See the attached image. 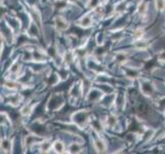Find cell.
Listing matches in <instances>:
<instances>
[{
	"label": "cell",
	"mask_w": 165,
	"mask_h": 154,
	"mask_svg": "<svg viewBox=\"0 0 165 154\" xmlns=\"http://www.w3.org/2000/svg\"><path fill=\"white\" fill-rule=\"evenodd\" d=\"M94 147L97 151H100V152H103V151L106 150V145H105L104 142L100 141V140L94 141Z\"/></svg>",
	"instance_id": "cell-2"
},
{
	"label": "cell",
	"mask_w": 165,
	"mask_h": 154,
	"mask_svg": "<svg viewBox=\"0 0 165 154\" xmlns=\"http://www.w3.org/2000/svg\"><path fill=\"white\" fill-rule=\"evenodd\" d=\"M54 150H56V152H63L64 151V145H63V143L59 142V141H57V142L54 143Z\"/></svg>",
	"instance_id": "cell-3"
},
{
	"label": "cell",
	"mask_w": 165,
	"mask_h": 154,
	"mask_svg": "<svg viewBox=\"0 0 165 154\" xmlns=\"http://www.w3.org/2000/svg\"><path fill=\"white\" fill-rule=\"evenodd\" d=\"M117 59H118V61L122 62V61H124V60H125V56H124V55H120V54H119L118 56H117Z\"/></svg>",
	"instance_id": "cell-11"
},
{
	"label": "cell",
	"mask_w": 165,
	"mask_h": 154,
	"mask_svg": "<svg viewBox=\"0 0 165 154\" xmlns=\"http://www.w3.org/2000/svg\"><path fill=\"white\" fill-rule=\"evenodd\" d=\"M159 58H160V60H162V61H165V52H162Z\"/></svg>",
	"instance_id": "cell-12"
},
{
	"label": "cell",
	"mask_w": 165,
	"mask_h": 154,
	"mask_svg": "<svg viewBox=\"0 0 165 154\" xmlns=\"http://www.w3.org/2000/svg\"><path fill=\"white\" fill-rule=\"evenodd\" d=\"M165 7V2L163 0H158L157 1V8L159 9V10H162V9H164Z\"/></svg>",
	"instance_id": "cell-5"
},
{
	"label": "cell",
	"mask_w": 165,
	"mask_h": 154,
	"mask_svg": "<svg viewBox=\"0 0 165 154\" xmlns=\"http://www.w3.org/2000/svg\"><path fill=\"white\" fill-rule=\"evenodd\" d=\"M142 35H143V31H138V32L135 33V39H138V38L142 37Z\"/></svg>",
	"instance_id": "cell-9"
},
{
	"label": "cell",
	"mask_w": 165,
	"mask_h": 154,
	"mask_svg": "<svg viewBox=\"0 0 165 154\" xmlns=\"http://www.w3.org/2000/svg\"><path fill=\"white\" fill-rule=\"evenodd\" d=\"M146 10H147V3L140 4V8H138V11H140V13H145Z\"/></svg>",
	"instance_id": "cell-7"
},
{
	"label": "cell",
	"mask_w": 165,
	"mask_h": 154,
	"mask_svg": "<svg viewBox=\"0 0 165 154\" xmlns=\"http://www.w3.org/2000/svg\"><path fill=\"white\" fill-rule=\"evenodd\" d=\"M8 141H3L2 142V147H3V149H8Z\"/></svg>",
	"instance_id": "cell-10"
},
{
	"label": "cell",
	"mask_w": 165,
	"mask_h": 154,
	"mask_svg": "<svg viewBox=\"0 0 165 154\" xmlns=\"http://www.w3.org/2000/svg\"><path fill=\"white\" fill-rule=\"evenodd\" d=\"M115 122H116V118H115L114 116H110L109 118H108V124H110V126H114Z\"/></svg>",
	"instance_id": "cell-8"
},
{
	"label": "cell",
	"mask_w": 165,
	"mask_h": 154,
	"mask_svg": "<svg viewBox=\"0 0 165 154\" xmlns=\"http://www.w3.org/2000/svg\"><path fill=\"white\" fill-rule=\"evenodd\" d=\"M56 27L59 31L66 30V29L68 28V24H67V22L65 21L63 18H56Z\"/></svg>",
	"instance_id": "cell-1"
},
{
	"label": "cell",
	"mask_w": 165,
	"mask_h": 154,
	"mask_svg": "<svg viewBox=\"0 0 165 154\" xmlns=\"http://www.w3.org/2000/svg\"><path fill=\"white\" fill-rule=\"evenodd\" d=\"M16 71H18V65H13V69H11V72H16Z\"/></svg>",
	"instance_id": "cell-13"
},
{
	"label": "cell",
	"mask_w": 165,
	"mask_h": 154,
	"mask_svg": "<svg viewBox=\"0 0 165 154\" xmlns=\"http://www.w3.org/2000/svg\"><path fill=\"white\" fill-rule=\"evenodd\" d=\"M90 24H91V19H90L89 16H85V18H83L82 21H81V25H82L83 27H88Z\"/></svg>",
	"instance_id": "cell-4"
},
{
	"label": "cell",
	"mask_w": 165,
	"mask_h": 154,
	"mask_svg": "<svg viewBox=\"0 0 165 154\" xmlns=\"http://www.w3.org/2000/svg\"><path fill=\"white\" fill-rule=\"evenodd\" d=\"M70 150H71V152L75 153V152H79V151H80V148H79L78 145H76V144H73V145H72L71 147H70Z\"/></svg>",
	"instance_id": "cell-6"
}]
</instances>
